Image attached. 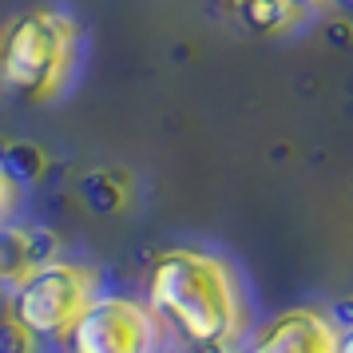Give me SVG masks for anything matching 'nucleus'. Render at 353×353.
<instances>
[{"instance_id":"1a4fd4ad","label":"nucleus","mask_w":353,"mask_h":353,"mask_svg":"<svg viewBox=\"0 0 353 353\" xmlns=\"http://www.w3.org/2000/svg\"><path fill=\"white\" fill-rule=\"evenodd\" d=\"M337 353H353V325L341 334V345H337Z\"/></svg>"},{"instance_id":"0eeeda50","label":"nucleus","mask_w":353,"mask_h":353,"mask_svg":"<svg viewBox=\"0 0 353 353\" xmlns=\"http://www.w3.org/2000/svg\"><path fill=\"white\" fill-rule=\"evenodd\" d=\"M234 17L262 36H278V32L298 28L310 17V8L305 4H290V0H282V4L278 0H266V4H242V8H234Z\"/></svg>"},{"instance_id":"20e7f679","label":"nucleus","mask_w":353,"mask_h":353,"mask_svg":"<svg viewBox=\"0 0 353 353\" xmlns=\"http://www.w3.org/2000/svg\"><path fill=\"white\" fill-rule=\"evenodd\" d=\"M155 321L131 298H99L72 330V353H147Z\"/></svg>"},{"instance_id":"f03ea898","label":"nucleus","mask_w":353,"mask_h":353,"mask_svg":"<svg viewBox=\"0 0 353 353\" xmlns=\"http://www.w3.org/2000/svg\"><path fill=\"white\" fill-rule=\"evenodd\" d=\"M76 60V24L56 8L20 12L0 32V83L24 99H52Z\"/></svg>"},{"instance_id":"6e6552de","label":"nucleus","mask_w":353,"mask_h":353,"mask_svg":"<svg viewBox=\"0 0 353 353\" xmlns=\"http://www.w3.org/2000/svg\"><path fill=\"white\" fill-rule=\"evenodd\" d=\"M8 207H12V183H8L4 171H0V219L8 214Z\"/></svg>"},{"instance_id":"423d86ee","label":"nucleus","mask_w":353,"mask_h":353,"mask_svg":"<svg viewBox=\"0 0 353 353\" xmlns=\"http://www.w3.org/2000/svg\"><path fill=\"white\" fill-rule=\"evenodd\" d=\"M44 262L36 254V242L28 230H17V226H0V290L12 286L20 290Z\"/></svg>"},{"instance_id":"f257e3e1","label":"nucleus","mask_w":353,"mask_h":353,"mask_svg":"<svg viewBox=\"0 0 353 353\" xmlns=\"http://www.w3.org/2000/svg\"><path fill=\"white\" fill-rule=\"evenodd\" d=\"M151 305L199 345H223L239 334L242 302L234 278L219 258L203 250H167L147 282Z\"/></svg>"},{"instance_id":"39448f33","label":"nucleus","mask_w":353,"mask_h":353,"mask_svg":"<svg viewBox=\"0 0 353 353\" xmlns=\"http://www.w3.org/2000/svg\"><path fill=\"white\" fill-rule=\"evenodd\" d=\"M341 334L318 310H282L270 318L246 353H337Z\"/></svg>"},{"instance_id":"7ed1b4c3","label":"nucleus","mask_w":353,"mask_h":353,"mask_svg":"<svg viewBox=\"0 0 353 353\" xmlns=\"http://www.w3.org/2000/svg\"><path fill=\"white\" fill-rule=\"evenodd\" d=\"M96 274L72 262H44L12 294V321L36 337H72L96 305Z\"/></svg>"}]
</instances>
